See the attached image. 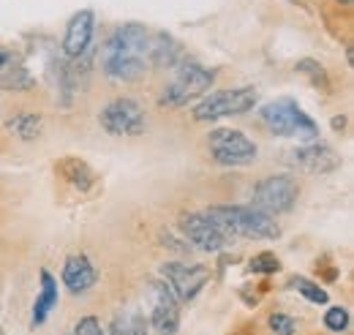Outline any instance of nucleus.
Returning <instances> with one entry per match:
<instances>
[{
  "label": "nucleus",
  "mask_w": 354,
  "mask_h": 335,
  "mask_svg": "<svg viewBox=\"0 0 354 335\" xmlns=\"http://www.w3.org/2000/svg\"><path fill=\"white\" fill-rule=\"evenodd\" d=\"M147 28L126 22L109 33L101 46V71L115 82H136L147 71Z\"/></svg>",
  "instance_id": "obj_1"
},
{
  "label": "nucleus",
  "mask_w": 354,
  "mask_h": 335,
  "mask_svg": "<svg viewBox=\"0 0 354 335\" xmlns=\"http://www.w3.org/2000/svg\"><path fill=\"white\" fill-rule=\"evenodd\" d=\"M207 215L223 229V235L232 237H262V240H278L281 226L272 215L257 205H213Z\"/></svg>",
  "instance_id": "obj_2"
},
{
  "label": "nucleus",
  "mask_w": 354,
  "mask_h": 335,
  "mask_svg": "<svg viewBox=\"0 0 354 335\" xmlns=\"http://www.w3.org/2000/svg\"><path fill=\"white\" fill-rule=\"evenodd\" d=\"M175 69V80L158 96V104L169 107V109H180V107L194 104L202 93L210 90V84L216 80L213 69H205L202 63H194V60H180Z\"/></svg>",
  "instance_id": "obj_3"
},
{
  "label": "nucleus",
  "mask_w": 354,
  "mask_h": 335,
  "mask_svg": "<svg viewBox=\"0 0 354 335\" xmlns=\"http://www.w3.org/2000/svg\"><path fill=\"white\" fill-rule=\"evenodd\" d=\"M259 118L275 136H297L303 142L319 139V126L300 109L295 98H275L259 109Z\"/></svg>",
  "instance_id": "obj_4"
},
{
  "label": "nucleus",
  "mask_w": 354,
  "mask_h": 335,
  "mask_svg": "<svg viewBox=\"0 0 354 335\" xmlns=\"http://www.w3.org/2000/svg\"><path fill=\"white\" fill-rule=\"evenodd\" d=\"M259 93L257 87H232V90H216L210 96H205L196 107H194V120L207 123V120H221L232 115H245L257 107Z\"/></svg>",
  "instance_id": "obj_5"
},
{
  "label": "nucleus",
  "mask_w": 354,
  "mask_h": 335,
  "mask_svg": "<svg viewBox=\"0 0 354 335\" xmlns=\"http://www.w3.org/2000/svg\"><path fill=\"white\" fill-rule=\"evenodd\" d=\"M210 145V156L221 164V167H245L251 161H257V142L248 139L243 131L237 128H216L207 136Z\"/></svg>",
  "instance_id": "obj_6"
},
{
  "label": "nucleus",
  "mask_w": 354,
  "mask_h": 335,
  "mask_svg": "<svg viewBox=\"0 0 354 335\" xmlns=\"http://www.w3.org/2000/svg\"><path fill=\"white\" fill-rule=\"evenodd\" d=\"M300 197V185L292 174H272L254 185V205L267 215H281L295 208Z\"/></svg>",
  "instance_id": "obj_7"
},
{
  "label": "nucleus",
  "mask_w": 354,
  "mask_h": 335,
  "mask_svg": "<svg viewBox=\"0 0 354 335\" xmlns=\"http://www.w3.org/2000/svg\"><path fill=\"white\" fill-rule=\"evenodd\" d=\"M98 123H101V128L109 136H139V134H145V126H147L145 109L133 98H115V101H109L101 109Z\"/></svg>",
  "instance_id": "obj_8"
},
{
  "label": "nucleus",
  "mask_w": 354,
  "mask_h": 335,
  "mask_svg": "<svg viewBox=\"0 0 354 335\" xmlns=\"http://www.w3.org/2000/svg\"><path fill=\"white\" fill-rule=\"evenodd\" d=\"M150 325L158 335H177L180 330V300L169 289L167 281L153 278L150 281Z\"/></svg>",
  "instance_id": "obj_9"
},
{
  "label": "nucleus",
  "mask_w": 354,
  "mask_h": 335,
  "mask_svg": "<svg viewBox=\"0 0 354 335\" xmlns=\"http://www.w3.org/2000/svg\"><path fill=\"white\" fill-rule=\"evenodd\" d=\"M180 229H183L188 246H194L196 251L216 253L229 243V237L223 235V229L207 212H185L180 218Z\"/></svg>",
  "instance_id": "obj_10"
},
{
  "label": "nucleus",
  "mask_w": 354,
  "mask_h": 335,
  "mask_svg": "<svg viewBox=\"0 0 354 335\" xmlns=\"http://www.w3.org/2000/svg\"><path fill=\"white\" fill-rule=\"evenodd\" d=\"M164 281L169 284V289L175 292L180 302H191L196 294L205 289V284L210 281V270L202 264H185V262H167L161 267Z\"/></svg>",
  "instance_id": "obj_11"
},
{
  "label": "nucleus",
  "mask_w": 354,
  "mask_h": 335,
  "mask_svg": "<svg viewBox=\"0 0 354 335\" xmlns=\"http://www.w3.org/2000/svg\"><path fill=\"white\" fill-rule=\"evenodd\" d=\"M286 161H289L292 167H297L300 172H306V174H327V172L341 167V159L335 156V150H333L330 145L319 142V139L306 142V145L289 150Z\"/></svg>",
  "instance_id": "obj_12"
},
{
  "label": "nucleus",
  "mask_w": 354,
  "mask_h": 335,
  "mask_svg": "<svg viewBox=\"0 0 354 335\" xmlns=\"http://www.w3.org/2000/svg\"><path fill=\"white\" fill-rule=\"evenodd\" d=\"M93 30H95V14L90 8L77 11L68 25H66V36H63V55L68 60H77L82 55H88L93 49Z\"/></svg>",
  "instance_id": "obj_13"
},
{
  "label": "nucleus",
  "mask_w": 354,
  "mask_h": 335,
  "mask_svg": "<svg viewBox=\"0 0 354 335\" xmlns=\"http://www.w3.org/2000/svg\"><path fill=\"white\" fill-rule=\"evenodd\" d=\"M36 87L33 74L25 69V60L19 52L0 46V90H14V93H28Z\"/></svg>",
  "instance_id": "obj_14"
},
{
  "label": "nucleus",
  "mask_w": 354,
  "mask_h": 335,
  "mask_svg": "<svg viewBox=\"0 0 354 335\" xmlns=\"http://www.w3.org/2000/svg\"><path fill=\"white\" fill-rule=\"evenodd\" d=\"M98 273L85 253H71L63 264V284L71 294H85L95 287Z\"/></svg>",
  "instance_id": "obj_15"
},
{
  "label": "nucleus",
  "mask_w": 354,
  "mask_h": 335,
  "mask_svg": "<svg viewBox=\"0 0 354 335\" xmlns=\"http://www.w3.org/2000/svg\"><path fill=\"white\" fill-rule=\"evenodd\" d=\"M55 172H57L71 188H77L80 194H90V191L98 185V174H95V169L90 167L88 161L77 159V156H66V159H60V161L55 164Z\"/></svg>",
  "instance_id": "obj_16"
},
{
  "label": "nucleus",
  "mask_w": 354,
  "mask_h": 335,
  "mask_svg": "<svg viewBox=\"0 0 354 335\" xmlns=\"http://www.w3.org/2000/svg\"><path fill=\"white\" fill-rule=\"evenodd\" d=\"M183 60V46L177 44L175 36L158 30L147 39V63L158 66V69H175Z\"/></svg>",
  "instance_id": "obj_17"
},
{
  "label": "nucleus",
  "mask_w": 354,
  "mask_h": 335,
  "mask_svg": "<svg viewBox=\"0 0 354 335\" xmlns=\"http://www.w3.org/2000/svg\"><path fill=\"white\" fill-rule=\"evenodd\" d=\"M57 300H60V292H57V278L49 273V270H41V292L33 302V314H30V327H41L49 314L57 308Z\"/></svg>",
  "instance_id": "obj_18"
},
{
  "label": "nucleus",
  "mask_w": 354,
  "mask_h": 335,
  "mask_svg": "<svg viewBox=\"0 0 354 335\" xmlns=\"http://www.w3.org/2000/svg\"><path fill=\"white\" fill-rule=\"evenodd\" d=\"M6 131L11 136L22 139V142H33L44 131V118L36 115V112H19V115H14V118L6 120Z\"/></svg>",
  "instance_id": "obj_19"
},
{
  "label": "nucleus",
  "mask_w": 354,
  "mask_h": 335,
  "mask_svg": "<svg viewBox=\"0 0 354 335\" xmlns=\"http://www.w3.org/2000/svg\"><path fill=\"white\" fill-rule=\"evenodd\" d=\"M109 335H147V322L136 308H126L112 319Z\"/></svg>",
  "instance_id": "obj_20"
},
{
  "label": "nucleus",
  "mask_w": 354,
  "mask_h": 335,
  "mask_svg": "<svg viewBox=\"0 0 354 335\" xmlns=\"http://www.w3.org/2000/svg\"><path fill=\"white\" fill-rule=\"evenodd\" d=\"M295 69H297L300 74H306L313 87H319V90H324V93H330V90H333L330 74L324 71V66H322V63H316V60H310V57H303V60H297V66H295Z\"/></svg>",
  "instance_id": "obj_21"
},
{
  "label": "nucleus",
  "mask_w": 354,
  "mask_h": 335,
  "mask_svg": "<svg viewBox=\"0 0 354 335\" xmlns=\"http://www.w3.org/2000/svg\"><path fill=\"white\" fill-rule=\"evenodd\" d=\"M297 292L303 294L306 300H310V302H316V305H327L330 302V294L324 292L319 284H313V281H308V278H303V275H295L292 281H289Z\"/></svg>",
  "instance_id": "obj_22"
},
{
  "label": "nucleus",
  "mask_w": 354,
  "mask_h": 335,
  "mask_svg": "<svg viewBox=\"0 0 354 335\" xmlns=\"http://www.w3.org/2000/svg\"><path fill=\"white\" fill-rule=\"evenodd\" d=\"M267 327H270V335H295L297 333V319L289 314H270Z\"/></svg>",
  "instance_id": "obj_23"
},
{
  "label": "nucleus",
  "mask_w": 354,
  "mask_h": 335,
  "mask_svg": "<svg viewBox=\"0 0 354 335\" xmlns=\"http://www.w3.org/2000/svg\"><path fill=\"white\" fill-rule=\"evenodd\" d=\"M281 270V259L275 256V253H257L254 259H251V273H259V275H272V273H278Z\"/></svg>",
  "instance_id": "obj_24"
},
{
  "label": "nucleus",
  "mask_w": 354,
  "mask_h": 335,
  "mask_svg": "<svg viewBox=\"0 0 354 335\" xmlns=\"http://www.w3.org/2000/svg\"><path fill=\"white\" fill-rule=\"evenodd\" d=\"M324 327L333 330V333H344L349 327V311L341 308V305H333L327 314H324Z\"/></svg>",
  "instance_id": "obj_25"
},
{
  "label": "nucleus",
  "mask_w": 354,
  "mask_h": 335,
  "mask_svg": "<svg viewBox=\"0 0 354 335\" xmlns=\"http://www.w3.org/2000/svg\"><path fill=\"white\" fill-rule=\"evenodd\" d=\"M74 335H104V330H101V322L95 316H82L74 325Z\"/></svg>",
  "instance_id": "obj_26"
},
{
  "label": "nucleus",
  "mask_w": 354,
  "mask_h": 335,
  "mask_svg": "<svg viewBox=\"0 0 354 335\" xmlns=\"http://www.w3.org/2000/svg\"><path fill=\"white\" fill-rule=\"evenodd\" d=\"M346 126V118H333V128H344Z\"/></svg>",
  "instance_id": "obj_27"
}]
</instances>
